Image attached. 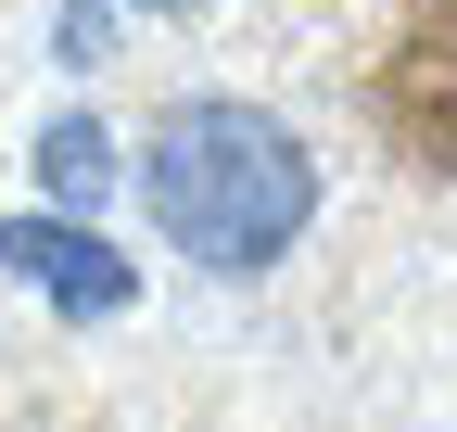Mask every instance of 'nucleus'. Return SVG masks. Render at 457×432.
<instances>
[{"label":"nucleus","mask_w":457,"mask_h":432,"mask_svg":"<svg viewBox=\"0 0 457 432\" xmlns=\"http://www.w3.org/2000/svg\"><path fill=\"white\" fill-rule=\"evenodd\" d=\"M140 204L191 267L254 280L318 229V153L267 102H165L140 140Z\"/></svg>","instance_id":"nucleus-1"},{"label":"nucleus","mask_w":457,"mask_h":432,"mask_svg":"<svg viewBox=\"0 0 457 432\" xmlns=\"http://www.w3.org/2000/svg\"><path fill=\"white\" fill-rule=\"evenodd\" d=\"M0 267L51 305V318H77V331H102V318H128L140 305V267H128V242H102L77 204H38V216H13L0 229Z\"/></svg>","instance_id":"nucleus-2"},{"label":"nucleus","mask_w":457,"mask_h":432,"mask_svg":"<svg viewBox=\"0 0 457 432\" xmlns=\"http://www.w3.org/2000/svg\"><path fill=\"white\" fill-rule=\"evenodd\" d=\"M38 179L64 191V204H102V191H114V128H102V115H51V128H38Z\"/></svg>","instance_id":"nucleus-3"},{"label":"nucleus","mask_w":457,"mask_h":432,"mask_svg":"<svg viewBox=\"0 0 457 432\" xmlns=\"http://www.w3.org/2000/svg\"><path fill=\"white\" fill-rule=\"evenodd\" d=\"M51 51H64V64H102V51H114V0H64V38H51Z\"/></svg>","instance_id":"nucleus-4"},{"label":"nucleus","mask_w":457,"mask_h":432,"mask_svg":"<svg viewBox=\"0 0 457 432\" xmlns=\"http://www.w3.org/2000/svg\"><path fill=\"white\" fill-rule=\"evenodd\" d=\"M153 13H204V0H153Z\"/></svg>","instance_id":"nucleus-5"},{"label":"nucleus","mask_w":457,"mask_h":432,"mask_svg":"<svg viewBox=\"0 0 457 432\" xmlns=\"http://www.w3.org/2000/svg\"><path fill=\"white\" fill-rule=\"evenodd\" d=\"M445 26H457V0H445Z\"/></svg>","instance_id":"nucleus-6"}]
</instances>
